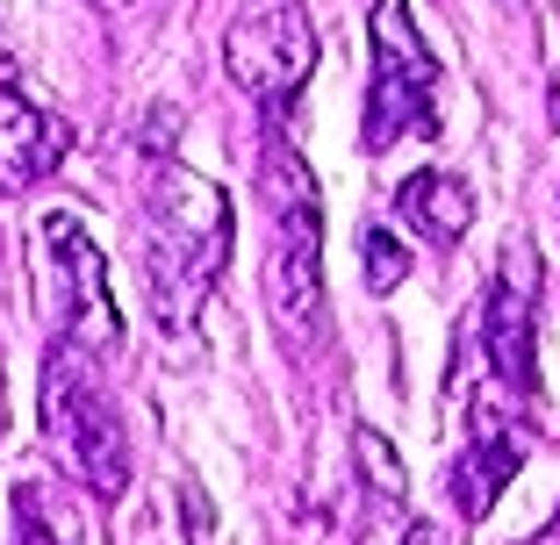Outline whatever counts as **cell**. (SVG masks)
Segmentation results:
<instances>
[{"instance_id": "6da1fadb", "label": "cell", "mask_w": 560, "mask_h": 545, "mask_svg": "<svg viewBox=\"0 0 560 545\" xmlns=\"http://www.w3.org/2000/svg\"><path fill=\"white\" fill-rule=\"evenodd\" d=\"M231 201L201 173L151 158L144 173V215H137V251H144V295L165 331H195L201 301L215 295L231 265Z\"/></svg>"}, {"instance_id": "7a4b0ae2", "label": "cell", "mask_w": 560, "mask_h": 545, "mask_svg": "<svg viewBox=\"0 0 560 545\" xmlns=\"http://www.w3.org/2000/svg\"><path fill=\"white\" fill-rule=\"evenodd\" d=\"M36 424H44L50 460L66 466L86 496L116 502L122 488H130V430H122L116 402H108V388H101L94 352H80L72 337H50V352H44Z\"/></svg>"}, {"instance_id": "3957f363", "label": "cell", "mask_w": 560, "mask_h": 545, "mask_svg": "<svg viewBox=\"0 0 560 545\" xmlns=\"http://www.w3.org/2000/svg\"><path fill=\"white\" fill-rule=\"evenodd\" d=\"M259 194L273 215V259H266V301L288 331H316L324 316V194L316 173L288 137H266L259 151Z\"/></svg>"}, {"instance_id": "277c9868", "label": "cell", "mask_w": 560, "mask_h": 545, "mask_svg": "<svg viewBox=\"0 0 560 545\" xmlns=\"http://www.w3.org/2000/svg\"><path fill=\"white\" fill-rule=\"evenodd\" d=\"M366 44H374V72H366V151H396L402 137H439V50L424 44L410 0H374L366 8Z\"/></svg>"}, {"instance_id": "5b68a950", "label": "cell", "mask_w": 560, "mask_h": 545, "mask_svg": "<svg viewBox=\"0 0 560 545\" xmlns=\"http://www.w3.org/2000/svg\"><path fill=\"white\" fill-rule=\"evenodd\" d=\"M36 245H44V273H50V295H58V337L108 359L122 345V309H116V287H108L101 245L86 237V223L72 209H50Z\"/></svg>"}, {"instance_id": "8992f818", "label": "cell", "mask_w": 560, "mask_h": 545, "mask_svg": "<svg viewBox=\"0 0 560 545\" xmlns=\"http://www.w3.org/2000/svg\"><path fill=\"white\" fill-rule=\"evenodd\" d=\"M525 395H511L503 380H481L475 402H467V446L453 452V466H445V488H453V510L467 517V524H481V517L503 502V488L517 481V466H525Z\"/></svg>"}, {"instance_id": "52a82bcc", "label": "cell", "mask_w": 560, "mask_h": 545, "mask_svg": "<svg viewBox=\"0 0 560 545\" xmlns=\"http://www.w3.org/2000/svg\"><path fill=\"white\" fill-rule=\"evenodd\" d=\"M223 72L259 100H295L316 72V22L302 15V0H259L237 15L223 36Z\"/></svg>"}, {"instance_id": "ba28073f", "label": "cell", "mask_w": 560, "mask_h": 545, "mask_svg": "<svg viewBox=\"0 0 560 545\" xmlns=\"http://www.w3.org/2000/svg\"><path fill=\"white\" fill-rule=\"evenodd\" d=\"M481 352H489V374L532 402L539 388V251L525 237L495 259V281L481 295Z\"/></svg>"}, {"instance_id": "9c48e42d", "label": "cell", "mask_w": 560, "mask_h": 545, "mask_svg": "<svg viewBox=\"0 0 560 545\" xmlns=\"http://www.w3.org/2000/svg\"><path fill=\"white\" fill-rule=\"evenodd\" d=\"M72 158V122L44 100H30L15 80H0V180L30 187Z\"/></svg>"}, {"instance_id": "30bf717a", "label": "cell", "mask_w": 560, "mask_h": 545, "mask_svg": "<svg viewBox=\"0 0 560 545\" xmlns=\"http://www.w3.org/2000/svg\"><path fill=\"white\" fill-rule=\"evenodd\" d=\"M396 215H402V230H410V237L453 251L467 237V223H475V194H467L460 173L424 166V173H410V180L396 187Z\"/></svg>"}, {"instance_id": "8fae6325", "label": "cell", "mask_w": 560, "mask_h": 545, "mask_svg": "<svg viewBox=\"0 0 560 545\" xmlns=\"http://www.w3.org/2000/svg\"><path fill=\"white\" fill-rule=\"evenodd\" d=\"M352 466H360V488L374 502H388V510H402V502H410V466H402V452L388 446L374 424L352 430Z\"/></svg>"}, {"instance_id": "7c38bea8", "label": "cell", "mask_w": 560, "mask_h": 545, "mask_svg": "<svg viewBox=\"0 0 560 545\" xmlns=\"http://www.w3.org/2000/svg\"><path fill=\"white\" fill-rule=\"evenodd\" d=\"M15 545H80L72 517L58 510V496H50V488H36V481L15 496Z\"/></svg>"}, {"instance_id": "4fadbf2b", "label": "cell", "mask_w": 560, "mask_h": 545, "mask_svg": "<svg viewBox=\"0 0 560 545\" xmlns=\"http://www.w3.org/2000/svg\"><path fill=\"white\" fill-rule=\"evenodd\" d=\"M360 259H366V287H374V295H396V287L410 281V251H402V237H388V230H366Z\"/></svg>"}, {"instance_id": "5bb4252c", "label": "cell", "mask_w": 560, "mask_h": 545, "mask_svg": "<svg viewBox=\"0 0 560 545\" xmlns=\"http://www.w3.org/2000/svg\"><path fill=\"white\" fill-rule=\"evenodd\" d=\"M402 545H453V538H445V524H431V517H417V524L402 531Z\"/></svg>"}, {"instance_id": "9a60e30c", "label": "cell", "mask_w": 560, "mask_h": 545, "mask_svg": "<svg viewBox=\"0 0 560 545\" xmlns=\"http://www.w3.org/2000/svg\"><path fill=\"white\" fill-rule=\"evenodd\" d=\"M532 545H560V517H553V524H546V531H539V538H532Z\"/></svg>"}, {"instance_id": "2e32d148", "label": "cell", "mask_w": 560, "mask_h": 545, "mask_svg": "<svg viewBox=\"0 0 560 545\" xmlns=\"http://www.w3.org/2000/svg\"><path fill=\"white\" fill-rule=\"evenodd\" d=\"M553 122H560V80H553Z\"/></svg>"}]
</instances>
